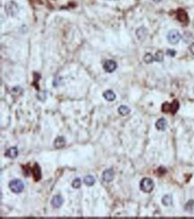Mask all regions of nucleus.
Returning a JSON list of instances; mask_svg holds the SVG:
<instances>
[{
	"label": "nucleus",
	"mask_w": 194,
	"mask_h": 219,
	"mask_svg": "<svg viewBox=\"0 0 194 219\" xmlns=\"http://www.w3.org/2000/svg\"><path fill=\"white\" fill-rule=\"evenodd\" d=\"M5 10L10 16H15L19 13V5L15 1H9L5 5Z\"/></svg>",
	"instance_id": "nucleus-1"
},
{
	"label": "nucleus",
	"mask_w": 194,
	"mask_h": 219,
	"mask_svg": "<svg viewBox=\"0 0 194 219\" xmlns=\"http://www.w3.org/2000/svg\"><path fill=\"white\" fill-rule=\"evenodd\" d=\"M154 187H155V183H154V182L150 178H144V179H142L141 183H140L141 190L143 192H146V193L151 192L153 190Z\"/></svg>",
	"instance_id": "nucleus-2"
},
{
	"label": "nucleus",
	"mask_w": 194,
	"mask_h": 219,
	"mask_svg": "<svg viewBox=\"0 0 194 219\" xmlns=\"http://www.w3.org/2000/svg\"><path fill=\"white\" fill-rule=\"evenodd\" d=\"M9 188H10V190L14 192V193H21L22 190H23V189H24V184H23V183L21 181V180H19V179H14V180H12L10 183H9Z\"/></svg>",
	"instance_id": "nucleus-3"
},
{
	"label": "nucleus",
	"mask_w": 194,
	"mask_h": 219,
	"mask_svg": "<svg viewBox=\"0 0 194 219\" xmlns=\"http://www.w3.org/2000/svg\"><path fill=\"white\" fill-rule=\"evenodd\" d=\"M180 39H181V34L176 30H171L167 33V40L171 44H173V45L177 44L180 41Z\"/></svg>",
	"instance_id": "nucleus-4"
},
{
	"label": "nucleus",
	"mask_w": 194,
	"mask_h": 219,
	"mask_svg": "<svg viewBox=\"0 0 194 219\" xmlns=\"http://www.w3.org/2000/svg\"><path fill=\"white\" fill-rule=\"evenodd\" d=\"M103 67H104V70L107 73H113L117 68V63L114 62V60H107V62L104 63Z\"/></svg>",
	"instance_id": "nucleus-5"
},
{
	"label": "nucleus",
	"mask_w": 194,
	"mask_h": 219,
	"mask_svg": "<svg viewBox=\"0 0 194 219\" xmlns=\"http://www.w3.org/2000/svg\"><path fill=\"white\" fill-rule=\"evenodd\" d=\"M114 173L113 169H107L103 172L102 174V179L103 181L107 182V183H110L114 180Z\"/></svg>",
	"instance_id": "nucleus-6"
},
{
	"label": "nucleus",
	"mask_w": 194,
	"mask_h": 219,
	"mask_svg": "<svg viewBox=\"0 0 194 219\" xmlns=\"http://www.w3.org/2000/svg\"><path fill=\"white\" fill-rule=\"evenodd\" d=\"M63 202H64L63 198L60 195H56V196L53 197V199L51 200V205H52L53 207L58 208V207H60L63 205Z\"/></svg>",
	"instance_id": "nucleus-7"
},
{
	"label": "nucleus",
	"mask_w": 194,
	"mask_h": 219,
	"mask_svg": "<svg viewBox=\"0 0 194 219\" xmlns=\"http://www.w3.org/2000/svg\"><path fill=\"white\" fill-rule=\"evenodd\" d=\"M17 156H18V149L16 147H12V148L8 149L5 153V156L11 158V159H15V157H17Z\"/></svg>",
	"instance_id": "nucleus-8"
},
{
	"label": "nucleus",
	"mask_w": 194,
	"mask_h": 219,
	"mask_svg": "<svg viewBox=\"0 0 194 219\" xmlns=\"http://www.w3.org/2000/svg\"><path fill=\"white\" fill-rule=\"evenodd\" d=\"M32 174L36 182L40 180V178H41V169H40V167H39V166L38 164H35L33 166Z\"/></svg>",
	"instance_id": "nucleus-9"
},
{
	"label": "nucleus",
	"mask_w": 194,
	"mask_h": 219,
	"mask_svg": "<svg viewBox=\"0 0 194 219\" xmlns=\"http://www.w3.org/2000/svg\"><path fill=\"white\" fill-rule=\"evenodd\" d=\"M167 127V122L165 118H160L156 123V128L158 131H165Z\"/></svg>",
	"instance_id": "nucleus-10"
},
{
	"label": "nucleus",
	"mask_w": 194,
	"mask_h": 219,
	"mask_svg": "<svg viewBox=\"0 0 194 219\" xmlns=\"http://www.w3.org/2000/svg\"><path fill=\"white\" fill-rule=\"evenodd\" d=\"M103 97L105 98V99H107V100L109 101V102H112V101H114V100L116 98V96H115L114 92L113 91H110V90L106 91L103 93Z\"/></svg>",
	"instance_id": "nucleus-11"
},
{
	"label": "nucleus",
	"mask_w": 194,
	"mask_h": 219,
	"mask_svg": "<svg viewBox=\"0 0 194 219\" xmlns=\"http://www.w3.org/2000/svg\"><path fill=\"white\" fill-rule=\"evenodd\" d=\"M65 139L64 137H62V136H59V137H57L55 141H54V146H55V148H56V149H61V148H63V147H65Z\"/></svg>",
	"instance_id": "nucleus-12"
},
{
	"label": "nucleus",
	"mask_w": 194,
	"mask_h": 219,
	"mask_svg": "<svg viewBox=\"0 0 194 219\" xmlns=\"http://www.w3.org/2000/svg\"><path fill=\"white\" fill-rule=\"evenodd\" d=\"M147 34H148V31L146 30V28H144V27H141V28H139L136 31V35H137L138 39H141V40L145 39Z\"/></svg>",
	"instance_id": "nucleus-13"
},
{
	"label": "nucleus",
	"mask_w": 194,
	"mask_h": 219,
	"mask_svg": "<svg viewBox=\"0 0 194 219\" xmlns=\"http://www.w3.org/2000/svg\"><path fill=\"white\" fill-rule=\"evenodd\" d=\"M83 182L87 186H93L94 183H95V178L92 175L90 174V175L85 176V178L83 179Z\"/></svg>",
	"instance_id": "nucleus-14"
},
{
	"label": "nucleus",
	"mask_w": 194,
	"mask_h": 219,
	"mask_svg": "<svg viewBox=\"0 0 194 219\" xmlns=\"http://www.w3.org/2000/svg\"><path fill=\"white\" fill-rule=\"evenodd\" d=\"M167 106H168V109H167L166 112H171L173 114H175L178 110V108H179V103H178L177 100H175L174 103L171 104V105L167 104Z\"/></svg>",
	"instance_id": "nucleus-15"
},
{
	"label": "nucleus",
	"mask_w": 194,
	"mask_h": 219,
	"mask_svg": "<svg viewBox=\"0 0 194 219\" xmlns=\"http://www.w3.org/2000/svg\"><path fill=\"white\" fill-rule=\"evenodd\" d=\"M162 203H163V205H165V206H170V205H172V203H173V197H172V195H169V194L165 195V196L162 198Z\"/></svg>",
	"instance_id": "nucleus-16"
},
{
	"label": "nucleus",
	"mask_w": 194,
	"mask_h": 219,
	"mask_svg": "<svg viewBox=\"0 0 194 219\" xmlns=\"http://www.w3.org/2000/svg\"><path fill=\"white\" fill-rule=\"evenodd\" d=\"M130 112H131V109L127 106H120L119 108H118V113L121 115H129Z\"/></svg>",
	"instance_id": "nucleus-17"
},
{
	"label": "nucleus",
	"mask_w": 194,
	"mask_h": 219,
	"mask_svg": "<svg viewBox=\"0 0 194 219\" xmlns=\"http://www.w3.org/2000/svg\"><path fill=\"white\" fill-rule=\"evenodd\" d=\"M184 209L185 211L189 212V213H192L194 211V201L193 200H189L184 206Z\"/></svg>",
	"instance_id": "nucleus-18"
},
{
	"label": "nucleus",
	"mask_w": 194,
	"mask_h": 219,
	"mask_svg": "<svg viewBox=\"0 0 194 219\" xmlns=\"http://www.w3.org/2000/svg\"><path fill=\"white\" fill-rule=\"evenodd\" d=\"M154 58H155V61H157V62H162L164 60V54H163V52L160 51V50L157 51Z\"/></svg>",
	"instance_id": "nucleus-19"
},
{
	"label": "nucleus",
	"mask_w": 194,
	"mask_h": 219,
	"mask_svg": "<svg viewBox=\"0 0 194 219\" xmlns=\"http://www.w3.org/2000/svg\"><path fill=\"white\" fill-rule=\"evenodd\" d=\"M143 59H144V62L147 63H151L155 60L154 56H153L150 53L146 54L145 56H144V57H143Z\"/></svg>",
	"instance_id": "nucleus-20"
},
{
	"label": "nucleus",
	"mask_w": 194,
	"mask_h": 219,
	"mask_svg": "<svg viewBox=\"0 0 194 219\" xmlns=\"http://www.w3.org/2000/svg\"><path fill=\"white\" fill-rule=\"evenodd\" d=\"M72 186L74 189H79L81 186V180L80 178H75L72 183Z\"/></svg>",
	"instance_id": "nucleus-21"
},
{
	"label": "nucleus",
	"mask_w": 194,
	"mask_h": 219,
	"mask_svg": "<svg viewBox=\"0 0 194 219\" xmlns=\"http://www.w3.org/2000/svg\"><path fill=\"white\" fill-rule=\"evenodd\" d=\"M166 54H167V56H175V54H176V52H175L174 49H168L167 52H166Z\"/></svg>",
	"instance_id": "nucleus-22"
},
{
	"label": "nucleus",
	"mask_w": 194,
	"mask_h": 219,
	"mask_svg": "<svg viewBox=\"0 0 194 219\" xmlns=\"http://www.w3.org/2000/svg\"><path fill=\"white\" fill-rule=\"evenodd\" d=\"M189 49H190V51H191V53L194 55V43H192L191 45H190V47H189Z\"/></svg>",
	"instance_id": "nucleus-23"
},
{
	"label": "nucleus",
	"mask_w": 194,
	"mask_h": 219,
	"mask_svg": "<svg viewBox=\"0 0 194 219\" xmlns=\"http://www.w3.org/2000/svg\"><path fill=\"white\" fill-rule=\"evenodd\" d=\"M155 2H160V1H162V0H154Z\"/></svg>",
	"instance_id": "nucleus-24"
},
{
	"label": "nucleus",
	"mask_w": 194,
	"mask_h": 219,
	"mask_svg": "<svg viewBox=\"0 0 194 219\" xmlns=\"http://www.w3.org/2000/svg\"><path fill=\"white\" fill-rule=\"evenodd\" d=\"M193 91H194V89H193Z\"/></svg>",
	"instance_id": "nucleus-25"
}]
</instances>
